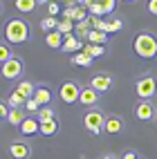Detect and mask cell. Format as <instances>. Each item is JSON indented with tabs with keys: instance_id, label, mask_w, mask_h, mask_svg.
<instances>
[{
	"instance_id": "obj_17",
	"label": "cell",
	"mask_w": 157,
	"mask_h": 159,
	"mask_svg": "<svg viewBox=\"0 0 157 159\" xmlns=\"http://www.w3.org/2000/svg\"><path fill=\"white\" fill-rule=\"evenodd\" d=\"M63 40H65V36L61 34V31H49V34H45V45L52 47V49H61L63 47Z\"/></svg>"
},
{
	"instance_id": "obj_2",
	"label": "cell",
	"mask_w": 157,
	"mask_h": 159,
	"mask_svg": "<svg viewBox=\"0 0 157 159\" xmlns=\"http://www.w3.org/2000/svg\"><path fill=\"white\" fill-rule=\"evenodd\" d=\"M132 49L139 58H155L157 56V34L144 29L132 40Z\"/></svg>"
},
{
	"instance_id": "obj_13",
	"label": "cell",
	"mask_w": 157,
	"mask_h": 159,
	"mask_svg": "<svg viewBox=\"0 0 157 159\" xmlns=\"http://www.w3.org/2000/svg\"><path fill=\"white\" fill-rule=\"evenodd\" d=\"M20 130H23L25 137L38 134V132H40V121L36 119V116H25V121L20 123Z\"/></svg>"
},
{
	"instance_id": "obj_40",
	"label": "cell",
	"mask_w": 157,
	"mask_h": 159,
	"mask_svg": "<svg viewBox=\"0 0 157 159\" xmlns=\"http://www.w3.org/2000/svg\"><path fill=\"white\" fill-rule=\"evenodd\" d=\"M0 11H2V5H0Z\"/></svg>"
},
{
	"instance_id": "obj_33",
	"label": "cell",
	"mask_w": 157,
	"mask_h": 159,
	"mask_svg": "<svg viewBox=\"0 0 157 159\" xmlns=\"http://www.w3.org/2000/svg\"><path fill=\"white\" fill-rule=\"evenodd\" d=\"M146 9H148V14L157 16V0H148V2H146Z\"/></svg>"
},
{
	"instance_id": "obj_5",
	"label": "cell",
	"mask_w": 157,
	"mask_h": 159,
	"mask_svg": "<svg viewBox=\"0 0 157 159\" xmlns=\"http://www.w3.org/2000/svg\"><path fill=\"white\" fill-rule=\"evenodd\" d=\"M81 5L90 11V16H99V18H103V16H108V14L114 11V7H117V0H83Z\"/></svg>"
},
{
	"instance_id": "obj_28",
	"label": "cell",
	"mask_w": 157,
	"mask_h": 159,
	"mask_svg": "<svg viewBox=\"0 0 157 159\" xmlns=\"http://www.w3.org/2000/svg\"><path fill=\"white\" fill-rule=\"evenodd\" d=\"M7 121L12 123V125H20V123L25 121L23 110H9V114H7Z\"/></svg>"
},
{
	"instance_id": "obj_11",
	"label": "cell",
	"mask_w": 157,
	"mask_h": 159,
	"mask_svg": "<svg viewBox=\"0 0 157 159\" xmlns=\"http://www.w3.org/2000/svg\"><path fill=\"white\" fill-rule=\"evenodd\" d=\"M79 103L85 108H97L99 103V92L90 88V85H81V94H79Z\"/></svg>"
},
{
	"instance_id": "obj_8",
	"label": "cell",
	"mask_w": 157,
	"mask_h": 159,
	"mask_svg": "<svg viewBox=\"0 0 157 159\" xmlns=\"http://www.w3.org/2000/svg\"><path fill=\"white\" fill-rule=\"evenodd\" d=\"M135 116H137L139 121H146V123H150L157 119V105L153 101H144L139 99L137 103H135Z\"/></svg>"
},
{
	"instance_id": "obj_6",
	"label": "cell",
	"mask_w": 157,
	"mask_h": 159,
	"mask_svg": "<svg viewBox=\"0 0 157 159\" xmlns=\"http://www.w3.org/2000/svg\"><path fill=\"white\" fill-rule=\"evenodd\" d=\"M23 72H25V63H23V58H18V56H12L7 63L0 65V74H2L5 79H9V81L20 79Z\"/></svg>"
},
{
	"instance_id": "obj_18",
	"label": "cell",
	"mask_w": 157,
	"mask_h": 159,
	"mask_svg": "<svg viewBox=\"0 0 157 159\" xmlns=\"http://www.w3.org/2000/svg\"><path fill=\"white\" fill-rule=\"evenodd\" d=\"M25 101H27V99L23 97V94H18V92L14 90V92L7 97L5 103H7V108H9V110H20V108H25Z\"/></svg>"
},
{
	"instance_id": "obj_10",
	"label": "cell",
	"mask_w": 157,
	"mask_h": 159,
	"mask_svg": "<svg viewBox=\"0 0 157 159\" xmlns=\"http://www.w3.org/2000/svg\"><path fill=\"white\" fill-rule=\"evenodd\" d=\"M7 150H9L12 159H29L31 157V146H29V141H23V139H14Z\"/></svg>"
},
{
	"instance_id": "obj_30",
	"label": "cell",
	"mask_w": 157,
	"mask_h": 159,
	"mask_svg": "<svg viewBox=\"0 0 157 159\" xmlns=\"http://www.w3.org/2000/svg\"><path fill=\"white\" fill-rule=\"evenodd\" d=\"M25 110H27L29 114H38V112H40V105H38L36 99H27V101H25Z\"/></svg>"
},
{
	"instance_id": "obj_1",
	"label": "cell",
	"mask_w": 157,
	"mask_h": 159,
	"mask_svg": "<svg viewBox=\"0 0 157 159\" xmlns=\"http://www.w3.org/2000/svg\"><path fill=\"white\" fill-rule=\"evenodd\" d=\"M29 23L23 18H9L5 27H2V38L9 45H18V43H27L29 40Z\"/></svg>"
},
{
	"instance_id": "obj_12",
	"label": "cell",
	"mask_w": 157,
	"mask_h": 159,
	"mask_svg": "<svg viewBox=\"0 0 157 159\" xmlns=\"http://www.w3.org/2000/svg\"><path fill=\"white\" fill-rule=\"evenodd\" d=\"M126 128V121L121 119L119 114H106V125H103V132H108V134H119L123 132Z\"/></svg>"
},
{
	"instance_id": "obj_31",
	"label": "cell",
	"mask_w": 157,
	"mask_h": 159,
	"mask_svg": "<svg viewBox=\"0 0 157 159\" xmlns=\"http://www.w3.org/2000/svg\"><path fill=\"white\" fill-rule=\"evenodd\" d=\"M56 29L61 31L63 36H67V34H72V20H70V18H65V20H61Z\"/></svg>"
},
{
	"instance_id": "obj_37",
	"label": "cell",
	"mask_w": 157,
	"mask_h": 159,
	"mask_svg": "<svg viewBox=\"0 0 157 159\" xmlns=\"http://www.w3.org/2000/svg\"><path fill=\"white\" fill-rule=\"evenodd\" d=\"M101 159H119V157H114V155H103Z\"/></svg>"
},
{
	"instance_id": "obj_19",
	"label": "cell",
	"mask_w": 157,
	"mask_h": 159,
	"mask_svg": "<svg viewBox=\"0 0 157 159\" xmlns=\"http://www.w3.org/2000/svg\"><path fill=\"white\" fill-rule=\"evenodd\" d=\"M92 56L90 54H85V52H76V54H72V65H76V67H90L92 65Z\"/></svg>"
},
{
	"instance_id": "obj_15",
	"label": "cell",
	"mask_w": 157,
	"mask_h": 159,
	"mask_svg": "<svg viewBox=\"0 0 157 159\" xmlns=\"http://www.w3.org/2000/svg\"><path fill=\"white\" fill-rule=\"evenodd\" d=\"M63 52H70V54H76V52H81L83 49V45H81V38L79 36H74V34H67L65 36V40H63V47H61Z\"/></svg>"
},
{
	"instance_id": "obj_14",
	"label": "cell",
	"mask_w": 157,
	"mask_h": 159,
	"mask_svg": "<svg viewBox=\"0 0 157 159\" xmlns=\"http://www.w3.org/2000/svg\"><path fill=\"white\" fill-rule=\"evenodd\" d=\"M31 99H36L40 108H45V105L52 103V90L47 85H36V92H34V97Z\"/></svg>"
},
{
	"instance_id": "obj_7",
	"label": "cell",
	"mask_w": 157,
	"mask_h": 159,
	"mask_svg": "<svg viewBox=\"0 0 157 159\" xmlns=\"http://www.w3.org/2000/svg\"><path fill=\"white\" fill-rule=\"evenodd\" d=\"M88 85L94 88L99 94H103V92H110L114 88V79H112V74H108V72H94L92 76H90Z\"/></svg>"
},
{
	"instance_id": "obj_16",
	"label": "cell",
	"mask_w": 157,
	"mask_h": 159,
	"mask_svg": "<svg viewBox=\"0 0 157 159\" xmlns=\"http://www.w3.org/2000/svg\"><path fill=\"white\" fill-rule=\"evenodd\" d=\"M121 29H123V18L121 16H112L110 20H103V27H101V31H106V34L121 31Z\"/></svg>"
},
{
	"instance_id": "obj_27",
	"label": "cell",
	"mask_w": 157,
	"mask_h": 159,
	"mask_svg": "<svg viewBox=\"0 0 157 159\" xmlns=\"http://www.w3.org/2000/svg\"><path fill=\"white\" fill-rule=\"evenodd\" d=\"M54 114H56L54 108H52V105H45V108H40V112L36 114V119L38 121H49V119H56Z\"/></svg>"
},
{
	"instance_id": "obj_22",
	"label": "cell",
	"mask_w": 157,
	"mask_h": 159,
	"mask_svg": "<svg viewBox=\"0 0 157 159\" xmlns=\"http://www.w3.org/2000/svg\"><path fill=\"white\" fill-rule=\"evenodd\" d=\"M16 92L23 94L25 99H31V97H34V92H36V85L31 81H20L18 85H16Z\"/></svg>"
},
{
	"instance_id": "obj_34",
	"label": "cell",
	"mask_w": 157,
	"mask_h": 159,
	"mask_svg": "<svg viewBox=\"0 0 157 159\" xmlns=\"http://www.w3.org/2000/svg\"><path fill=\"white\" fill-rule=\"evenodd\" d=\"M7 114H9L7 103H5V101H0V121H5V119H7Z\"/></svg>"
},
{
	"instance_id": "obj_41",
	"label": "cell",
	"mask_w": 157,
	"mask_h": 159,
	"mask_svg": "<svg viewBox=\"0 0 157 159\" xmlns=\"http://www.w3.org/2000/svg\"><path fill=\"white\" fill-rule=\"evenodd\" d=\"M155 125H157V119H155Z\"/></svg>"
},
{
	"instance_id": "obj_32",
	"label": "cell",
	"mask_w": 157,
	"mask_h": 159,
	"mask_svg": "<svg viewBox=\"0 0 157 159\" xmlns=\"http://www.w3.org/2000/svg\"><path fill=\"white\" fill-rule=\"evenodd\" d=\"M72 20H76V23H81V20H88L85 18V7H74V14H72Z\"/></svg>"
},
{
	"instance_id": "obj_4",
	"label": "cell",
	"mask_w": 157,
	"mask_h": 159,
	"mask_svg": "<svg viewBox=\"0 0 157 159\" xmlns=\"http://www.w3.org/2000/svg\"><path fill=\"white\" fill-rule=\"evenodd\" d=\"M103 125H106V112H101L99 108H90L83 114V128L90 134H101Z\"/></svg>"
},
{
	"instance_id": "obj_42",
	"label": "cell",
	"mask_w": 157,
	"mask_h": 159,
	"mask_svg": "<svg viewBox=\"0 0 157 159\" xmlns=\"http://www.w3.org/2000/svg\"><path fill=\"white\" fill-rule=\"evenodd\" d=\"M79 2H83V0H79Z\"/></svg>"
},
{
	"instance_id": "obj_23",
	"label": "cell",
	"mask_w": 157,
	"mask_h": 159,
	"mask_svg": "<svg viewBox=\"0 0 157 159\" xmlns=\"http://www.w3.org/2000/svg\"><path fill=\"white\" fill-rule=\"evenodd\" d=\"M88 43H92V45H101V43H106L108 40V34L106 31H101V29H90V34H88Z\"/></svg>"
},
{
	"instance_id": "obj_21",
	"label": "cell",
	"mask_w": 157,
	"mask_h": 159,
	"mask_svg": "<svg viewBox=\"0 0 157 159\" xmlns=\"http://www.w3.org/2000/svg\"><path fill=\"white\" fill-rule=\"evenodd\" d=\"M14 7L18 9L20 14H31V11H36V7H38V0H16Z\"/></svg>"
},
{
	"instance_id": "obj_3",
	"label": "cell",
	"mask_w": 157,
	"mask_h": 159,
	"mask_svg": "<svg viewBox=\"0 0 157 159\" xmlns=\"http://www.w3.org/2000/svg\"><path fill=\"white\" fill-rule=\"evenodd\" d=\"M135 94L144 101H153V97L157 94V76L155 74H141L135 81Z\"/></svg>"
},
{
	"instance_id": "obj_36",
	"label": "cell",
	"mask_w": 157,
	"mask_h": 159,
	"mask_svg": "<svg viewBox=\"0 0 157 159\" xmlns=\"http://www.w3.org/2000/svg\"><path fill=\"white\" fill-rule=\"evenodd\" d=\"M121 159H139V155L135 152V150H126V152L121 155Z\"/></svg>"
},
{
	"instance_id": "obj_25",
	"label": "cell",
	"mask_w": 157,
	"mask_h": 159,
	"mask_svg": "<svg viewBox=\"0 0 157 159\" xmlns=\"http://www.w3.org/2000/svg\"><path fill=\"white\" fill-rule=\"evenodd\" d=\"M56 27H58V20H56L54 16H47V18L40 20V29H43L45 34H49V31H56Z\"/></svg>"
},
{
	"instance_id": "obj_29",
	"label": "cell",
	"mask_w": 157,
	"mask_h": 159,
	"mask_svg": "<svg viewBox=\"0 0 157 159\" xmlns=\"http://www.w3.org/2000/svg\"><path fill=\"white\" fill-rule=\"evenodd\" d=\"M90 29H92L90 20H81V23H76V36H79V38H88Z\"/></svg>"
},
{
	"instance_id": "obj_39",
	"label": "cell",
	"mask_w": 157,
	"mask_h": 159,
	"mask_svg": "<svg viewBox=\"0 0 157 159\" xmlns=\"http://www.w3.org/2000/svg\"><path fill=\"white\" fill-rule=\"evenodd\" d=\"M121 2H137V0H121Z\"/></svg>"
},
{
	"instance_id": "obj_35",
	"label": "cell",
	"mask_w": 157,
	"mask_h": 159,
	"mask_svg": "<svg viewBox=\"0 0 157 159\" xmlns=\"http://www.w3.org/2000/svg\"><path fill=\"white\" fill-rule=\"evenodd\" d=\"M47 14H49V16H56V14H58V2H49V5H47Z\"/></svg>"
},
{
	"instance_id": "obj_26",
	"label": "cell",
	"mask_w": 157,
	"mask_h": 159,
	"mask_svg": "<svg viewBox=\"0 0 157 159\" xmlns=\"http://www.w3.org/2000/svg\"><path fill=\"white\" fill-rule=\"evenodd\" d=\"M14 56V52H12V45L7 43V40H0V65L2 63H7L9 58Z\"/></svg>"
},
{
	"instance_id": "obj_9",
	"label": "cell",
	"mask_w": 157,
	"mask_h": 159,
	"mask_svg": "<svg viewBox=\"0 0 157 159\" xmlns=\"http://www.w3.org/2000/svg\"><path fill=\"white\" fill-rule=\"evenodd\" d=\"M79 94H81V85L76 81H65L58 90V97L63 103H76L79 101Z\"/></svg>"
},
{
	"instance_id": "obj_38",
	"label": "cell",
	"mask_w": 157,
	"mask_h": 159,
	"mask_svg": "<svg viewBox=\"0 0 157 159\" xmlns=\"http://www.w3.org/2000/svg\"><path fill=\"white\" fill-rule=\"evenodd\" d=\"M38 2H40V5H49V0H38Z\"/></svg>"
},
{
	"instance_id": "obj_20",
	"label": "cell",
	"mask_w": 157,
	"mask_h": 159,
	"mask_svg": "<svg viewBox=\"0 0 157 159\" xmlns=\"http://www.w3.org/2000/svg\"><path fill=\"white\" fill-rule=\"evenodd\" d=\"M56 132H58V119L40 121V134H43V137H54Z\"/></svg>"
},
{
	"instance_id": "obj_24",
	"label": "cell",
	"mask_w": 157,
	"mask_h": 159,
	"mask_svg": "<svg viewBox=\"0 0 157 159\" xmlns=\"http://www.w3.org/2000/svg\"><path fill=\"white\" fill-rule=\"evenodd\" d=\"M83 52L90 54L92 58H99V56L106 54V47H103V45H92V43H88V45H83Z\"/></svg>"
}]
</instances>
